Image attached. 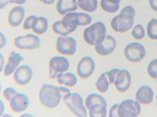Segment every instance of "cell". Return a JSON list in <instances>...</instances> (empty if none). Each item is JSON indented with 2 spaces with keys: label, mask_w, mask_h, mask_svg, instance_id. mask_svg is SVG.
Wrapping results in <instances>:
<instances>
[{
  "label": "cell",
  "mask_w": 157,
  "mask_h": 117,
  "mask_svg": "<svg viewBox=\"0 0 157 117\" xmlns=\"http://www.w3.org/2000/svg\"><path fill=\"white\" fill-rule=\"evenodd\" d=\"M146 34L151 40H157V19L153 18L147 25Z\"/></svg>",
  "instance_id": "obj_27"
},
{
  "label": "cell",
  "mask_w": 157,
  "mask_h": 117,
  "mask_svg": "<svg viewBox=\"0 0 157 117\" xmlns=\"http://www.w3.org/2000/svg\"><path fill=\"white\" fill-rule=\"evenodd\" d=\"M91 22H92V17L88 13H78V24H80V26H87V25L91 24Z\"/></svg>",
  "instance_id": "obj_30"
},
{
  "label": "cell",
  "mask_w": 157,
  "mask_h": 117,
  "mask_svg": "<svg viewBox=\"0 0 157 117\" xmlns=\"http://www.w3.org/2000/svg\"><path fill=\"white\" fill-rule=\"evenodd\" d=\"M4 111H6V104H4V101L0 98V117H2Z\"/></svg>",
  "instance_id": "obj_41"
},
{
  "label": "cell",
  "mask_w": 157,
  "mask_h": 117,
  "mask_svg": "<svg viewBox=\"0 0 157 117\" xmlns=\"http://www.w3.org/2000/svg\"><path fill=\"white\" fill-rule=\"evenodd\" d=\"M59 88H60V91H61V93H62V95H66V94H68L69 92H71V91L69 90V87H67V86L60 85Z\"/></svg>",
  "instance_id": "obj_39"
},
{
  "label": "cell",
  "mask_w": 157,
  "mask_h": 117,
  "mask_svg": "<svg viewBox=\"0 0 157 117\" xmlns=\"http://www.w3.org/2000/svg\"><path fill=\"white\" fill-rule=\"evenodd\" d=\"M97 105H103V106H107V100H105V97H103L102 95L98 93H91L89 95L86 97L85 100V106L86 109H89L91 107L93 106H97Z\"/></svg>",
  "instance_id": "obj_21"
},
{
  "label": "cell",
  "mask_w": 157,
  "mask_h": 117,
  "mask_svg": "<svg viewBox=\"0 0 157 117\" xmlns=\"http://www.w3.org/2000/svg\"><path fill=\"white\" fill-rule=\"evenodd\" d=\"M56 48L63 55H73L77 52V40L69 36H59L56 42Z\"/></svg>",
  "instance_id": "obj_8"
},
{
  "label": "cell",
  "mask_w": 157,
  "mask_h": 117,
  "mask_svg": "<svg viewBox=\"0 0 157 117\" xmlns=\"http://www.w3.org/2000/svg\"><path fill=\"white\" fill-rule=\"evenodd\" d=\"M147 71H148V74L151 78H157V58H154L152 60L148 65V68H147Z\"/></svg>",
  "instance_id": "obj_31"
},
{
  "label": "cell",
  "mask_w": 157,
  "mask_h": 117,
  "mask_svg": "<svg viewBox=\"0 0 157 117\" xmlns=\"http://www.w3.org/2000/svg\"><path fill=\"white\" fill-rule=\"evenodd\" d=\"M26 0H0V9H3L9 4H15V6H23Z\"/></svg>",
  "instance_id": "obj_33"
},
{
  "label": "cell",
  "mask_w": 157,
  "mask_h": 117,
  "mask_svg": "<svg viewBox=\"0 0 157 117\" xmlns=\"http://www.w3.org/2000/svg\"><path fill=\"white\" fill-rule=\"evenodd\" d=\"M57 82L60 85H64L67 87H75L78 84V77L75 74H73L72 72H63L57 77Z\"/></svg>",
  "instance_id": "obj_20"
},
{
  "label": "cell",
  "mask_w": 157,
  "mask_h": 117,
  "mask_svg": "<svg viewBox=\"0 0 157 117\" xmlns=\"http://www.w3.org/2000/svg\"><path fill=\"white\" fill-rule=\"evenodd\" d=\"M101 7L104 12L113 14L120 9V3L115 0H101Z\"/></svg>",
  "instance_id": "obj_25"
},
{
  "label": "cell",
  "mask_w": 157,
  "mask_h": 117,
  "mask_svg": "<svg viewBox=\"0 0 157 117\" xmlns=\"http://www.w3.org/2000/svg\"><path fill=\"white\" fill-rule=\"evenodd\" d=\"M107 34L106 25L101 21H98L93 24H90L88 27H86L83 32V38L85 42L90 46H94L98 40H100L103 36Z\"/></svg>",
  "instance_id": "obj_4"
},
{
  "label": "cell",
  "mask_w": 157,
  "mask_h": 117,
  "mask_svg": "<svg viewBox=\"0 0 157 117\" xmlns=\"http://www.w3.org/2000/svg\"><path fill=\"white\" fill-rule=\"evenodd\" d=\"M115 1H116V2H118V3H121V0H115Z\"/></svg>",
  "instance_id": "obj_46"
},
{
  "label": "cell",
  "mask_w": 157,
  "mask_h": 117,
  "mask_svg": "<svg viewBox=\"0 0 157 117\" xmlns=\"http://www.w3.org/2000/svg\"><path fill=\"white\" fill-rule=\"evenodd\" d=\"M26 116L33 117V116H34V115H33V114H29V113H24V112H22V113L20 114V117H26Z\"/></svg>",
  "instance_id": "obj_43"
},
{
  "label": "cell",
  "mask_w": 157,
  "mask_h": 117,
  "mask_svg": "<svg viewBox=\"0 0 157 117\" xmlns=\"http://www.w3.org/2000/svg\"><path fill=\"white\" fill-rule=\"evenodd\" d=\"M18 92V91L16 90L15 88L13 87H7L4 89L3 91H2V94H3V97L4 100H6V101H11V100L13 97H14L15 95H16V93Z\"/></svg>",
  "instance_id": "obj_34"
},
{
  "label": "cell",
  "mask_w": 157,
  "mask_h": 117,
  "mask_svg": "<svg viewBox=\"0 0 157 117\" xmlns=\"http://www.w3.org/2000/svg\"><path fill=\"white\" fill-rule=\"evenodd\" d=\"M39 1L44 4H46V6H52V4H54L57 0H39Z\"/></svg>",
  "instance_id": "obj_42"
},
{
  "label": "cell",
  "mask_w": 157,
  "mask_h": 117,
  "mask_svg": "<svg viewBox=\"0 0 157 117\" xmlns=\"http://www.w3.org/2000/svg\"><path fill=\"white\" fill-rule=\"evenodd\" d=\"M149 4L154 12H157V0H149Z\"/></svg>",
  "instance_id": "obj_40"
},
{
  "label": "cell",
  "mask_w": 157,
  "mask_h": 117,
  "mask_svg": "<svg viewBox=\"0 0 157 117\" xmlns=\"http://www.w3.org/2000/svg\"><path fill=\"white\" fill-rule=\"evenodd\" d=\"M131 83H132V76H131V73L129 72V70L120 69V72H118L114 82L116 90L121 93L127 92L129 88L131 87Z\"/></svg>",
  "instance_id": "obj_15"
},
{
  "label": "cell",
  "mask_w": 157,
  "mask_h": 117,
  "mask_svg": "<svg viewBox=\"0 0 157 117\" xmlns=\"http://www.w3.org/2000/svg\"><path fill=\"white\" fill-rule=\"evenodd\" d=\"M6 43H7V40H6V35L2 32H0V50L6 46Z\"/></svg>",
  "instance_id": "obj_37"
},
{
  "label": "cell",
  "mask_w": 157,
  "mask_h": 117,
  "mask_svg": "<svg viewBox=\"0 0 157 117\" xmlns=\"http://www.w3.org/2000/svg\"><path fill=\"white\" fill-rule=\"evenodd\" d=\"M88 115L90 117H106L107 116V106L97 105L88 109Z\"/></svg>",
  "instance_id": "obj_26"
},
{
  "label": "cell",
  "mask_w": 157,
  "mask_h": 117,
  "mask_svg": "<svg viewBox=\"0 0 157 117\" xmlns=\"http://www.w3.org/2000/svg\"><path fill=\"white\" fill-rule=\"evenodd\" d=\"M62 100L65 106L73 115L78 117H86L88 115V111L86 109L85 101L82 95L78 92H69L66 95H63Z\"/></svg>",
  "instance_id": "obj_3"
},
{
  "label": "cell",
  "mask_w": 157,
  "mask_h": 117,
  "mask_svg": "<svg viewBox=\"0 0 157 117\" xmlns=\"http://www.w3.org/2000/svg\"><path fill=\"white\" fill-rule=\"evenodd\" d=\"M95 70V62L91 57H83L78 61L77 66V72L78 75L83 80L89 78L91 75L93 74Z\"/></svg>",
  "instance_id": "obj_11"
},
{
  "label": "cell",
  "mask_w": 157,
  "mask_h": 117,
  "mask_svg": "<svg viewBox=\"0 0 157 117\" xmlns=\"http://www.w3.org/2000/svg\"><path fill=\"white\" fill-rule=\"evenodd\" d=\"M98 0H78V6L83 12L93 13L98 9Z\"/></svg>",
  "instance_id": "obj_23"
},
{
  "label": "cell",
  "mask_w": 157,
  "mask_h": 117,
  "mask_svg": "<svg viewBox=\"0 0 157 117\" xmlns=\"http://www.w3.org/2000/svg\"><path fill=\"white\" fill-rule=\"evenodd\" d=\"M78 9V0H57V12L62 16L75 12Z\"/></svg>",
  "instance_id": "obj_18"
},
{
  "label": "cell",
  "mask_w": 157,
  "mask_h": 117,
  "mask_svg": "<svg viewBox=\"0 0 157 117\" xmlns=\"http://www.w3.org/2000/svg\"><path fill=\"white\" fill-rule=\"evenodd\" d=\"M70 67V63L65 55H56L49 60L48 75L52 80H57L61 73L66 72Z\"/></svg>",
  "instance_id": "obj_5"
},
{
  "label": "cell",
  "mask_w": 157,
  "mask_h": 117,
  "mask_svg": "<svg viewBox=\"0 0 157 117\" xmlns=\"http://www.w3.org/2000/svg\"><path fill=\"white\" fill-rule=\"evenodd\" d=\"M135 9L131 6H127L121 11L117 16L111 19V27L115 32H127L132 29L135 19Z\"/></svg>",
  "instance_id": "obj_2"
},
{
  "label": "cell",
  "mask_w": 157,
  "mask_h": 117,
  "mask_svg": "<svg viewBox=\"0 0 157 117\" xmlns=\"http://www.w3.org/2000/svg\"><path fill=\"white\" fill-rule=\"evenodd\" d=\"M29 106V97L25 93L17 92L16 95L10 101V108L16 114H21L25 112Z\"/></svg>",
  "instance_id": "obj_13"
},
{
  "label": "cell",
  "mask_w": 157,
  "mask_h": 117,
  "mask_svg": "<svg viewBox=\"0 0 157 117\" xmlns=\"http://www.w3.org/2000/svg\"><path fill=\"white\" fill-rule=\"evenodd\" d=\"M125 58L130 63H138L145 58L147 52L146 48L143 44L138 42H131L126 45L124 50Z\"/></svg>",
  "instance_id": "obj_7"
},
{
  "label": "cell",
  "mask_w": 157,
  "mask_h": 117,
  "mask_svg": "<svg viewBox=\"0 0 157 117\" xmlns=\"http://www.w3.org/2000/svg\"><path fill=\"white\" fill-rule=\"evenodd\" d=\"M109 86H110V82L108 80V76H107V73L106 72H103L102 74L100 75V77L97 80V83H95V88L98 92L101 93H105L108 91L109 89Z\"/></svg>",
  "instance_id": "obj_24"
},
{
  "label": "cell",
  "mask_w": 157,
  "mask_h": 117,
  "mask_svg": "<svg viewBox=\"0 0 157 117\" xmlns=\"http://www.w3.org/2000/svg\"><path fill=\"white\" fill-rule=\"evenodd\" d=\"M62 93L60 88L52 84L43 83L40 88L38 98L40 104L46 109H56L62 100Z\"/></svg>",
  "instance_id": "obj_1"
},
{
  "label": "cell",
  "mask_w": 157,
  "mask_h": 117,
  "mask_svg": "<svg viewBox=\"0 0 157 117\" xmlns=\"http://www.w3.org/2000/svg\"><path fill=\"white\" fill-rule=\"evenodd\" d=\"M156 106H157V95H156Z\"/></svg>",
  "instance_id": "obj_47"
},
{
  "label": "cell",
  "mask_w": 157,
  "mask_h": 117,
  "mask_svg": "<svg viewBox=\"0 0 157 117\" xmlns=\"http://www.w3.org/2000/svg\"><path fill=\"white\" fill-rule=\"evenodd\" d=\"M131 35L135 40H143L146 36V29L141 24H136L133 26Z\"/></svg>",
  "instance_id": "obj_28"
},
{
  "label": "cell",
  "mask_w": 157,
  "mask_h": 117,
  "mask_svg": "<svg viewBox=\"0 0 157 117\" xmlns=\"http://www.w3.org/2000/svg\"><path fill=\"white\" fill-rule=\"evenodd\" d=\"M24 61L23 55H21L19 51L13 50L10 52L9 58H7V62L6 63L3 69V74L6 76L13 75V73L15 72V70L22 64V62Z\"/></svg>",
  "instance_id": "obj_14"
},
{
  "label": "cell",
  "mask_w": 157,
  "mask_h": 117,
  "mask_svg": "<svg viewBox=\"0 0 157 117\" xmlns=\"http://www.w3.org/2000/svg\"><path fill=\"white\" fill-rule=\"evenodd\" d=\"M2 92V85H1V83H0V93Z\"/></svg>",
  "instance_id": "obj_45"
},
{
  "label": "cell",
  "mask_w": 157,
  "mask_h": 117,
  "mask_svg": "<svg viewBox=\"0 0 157 117\" xmlns=\"http://www.w3.org/2000/svg\"><path fill=\"white\" fill-rule=\"evenodd\" d=\"M47 28H48V20L45 17H37L36 22H35L34 26H33L32 30L34 32V34L38 36H41L46 32Z\"/></svg>",
  "instance_id": "obj_22"
},
{
  "label": "cell",
  "mask_w": 157,
  "mask_h": 117,
  "mask_svg": "<svg viewBox=\"0 0 157 117\" xmlns=\"http://www.w3.org/2000/svg\"><path fill=\"white\" fill-rule=\"evenodd\" d=\"M52 30H54L55 34L58 35V36H68L69 35V32L65 28L62 20H60V21H56L55 23L52 24Z\"/></svg>",
  "instance_id": "obj_29"
},
{
  "label": "cell",
  "mask_w": 157,
  "mask_h": 117,
  "mask_svg": "<svg viewBox=\"0 0 157 117\" xmlns=\"http://www.w3.org/2000/svg\"><path fill=\"white\" fill-rule=\"evenodd\" d=\"M62 22L64 24L65 28H66L69 34H72L73 32H75L77 28L80 26L78 24V13L77 12H71L68 14L64 15L62 19Z\"/></svg>",
  "instance_id": "obj_19"
},
{
  "label": "cell",
  "mask_w": 157,
  "mask_h": 117,
  "mask_svg": "<svg viewBox=\"0 0 157 117\" xmlns=\"http://www.w3.org/2000/svg\"><path fill=\"white\" fill-rule=\"evenodd\" d=\"M13 115L12 114H9V113H3V115H2V117H12Z\"/></svg>",
  "instance_id": "obj_44"
},
{
  "label": "cell",
  "mask_w": 157,
  "mask_h": 117,
  "mask_svg": "<svg viewBox=\"0 0 157 117\" xmlns=\"http://www.w3.org/2000/svg\"><path fill=\"white\" fill-rule=\"evenodd\" d=\"M118 107H120V104H114L112 105V107L110 108L109 110V113H108V116L109 117H118Z\"/></svg>",
  "instance_id": "obj_36"
},
{
  "label": "cell",
  "mask_w": 157,
  "mask_h": 117,
  "mask_svg": "<svg viewBox=\"0 0 157 117\" xmlns=\"http://www.w3.org/2000/svg\"><path fill=\"white\" fill-rule=\"evenodd\" d=\"M135 100L140 105H150L154 100V91L150 86H140L135 94Z\"/></svg>",
  "instance_id": "obj_17"
},
{
  "label": "cell",
  "mask_w": 157,
  "mask_h": 117,
  "mask_svg": "<svg viewBox=\"0 0 157 117\" xmlns=\"http://www.w3.org/2000/svg\"><path fill=\"white\" fill-rule=\"evenodd\" d=\"M14 45L19 50H35L41 46V39L36 34L17 36L14 39Z\"/></svg>",
  "instance_id": "obj_6"
},
{
  "label": "cell",
  "mask_w": 157,
  "mask_h": 117,
  "mask_svg": "<svg viewBox=\"0 0 157 117\" xmlns=\"http://www.w3.org/2000/svg\"><path fill=\"white\" fill-rule=\"evenodd\" d=\"M25 19V9L23 6H15L7 15V23L12 27H18L22 25Z\"/></svg>",
  "instance_id": "obj_16"
},
{
  "label": "cell",
  "mask_w": 157,
  "mask_h": 117,
  "mask_svg": "<svg viewBox=\"0 0 157 117\" xmlns=\"http://www.w3.org/2000/svg\"><path fill=\"white\" fill-rule=\"evenodd\" d=\"M4 66H6V58H4V55L0 52V73H3Z\"/></svg>",
  "instance_id": "obj_38"
},
{
  "label": "cell",
  "mask_w": 157,
  "mask_h": 117,
  "mask_svg": "<svg viewBox=\"0 0 157 117\" xmlns=\"http://www.w3.org/2000/svg\"><path fill=\"white\" fill-rule=\"evenodd\" d=\"M134 1H138V0H134Z\"/></svg>",
  "instance_id": "obj_48"
},
{
  "label": "cell",
  "mask_w": 157,
  "mask_h": 117,
  "mask_svg": "<svg viewBox=\"0 0 157 117\" xmlns=\"http://www.w3.org/2000/svg\"><path fill=\"white\" fill-rule=\"evenodd\" d=\"M118 72H120V69H118V68H113V69H111L106 72L107 73L108 80H109V82H110V84H114Z\"/></svg>",
  "instance_id": "obj_35"
},
{
  "label": "cell",
  "mask_w": 157,
  "mask_h": 117,
  "mask_svg": "<svg viewBox=\"0 0 157 117\" xmlns=\"http://www.w3.org/2000/svg\"><path fill=\"white\" fill-rule=\"evenodd\" d=\"M115 48H116L115 38L107 34L103 36L100 40H98V42L94 45V49L97 53L100 55H103V57L110 55L111 53H113Z\"/></svg>",
  "instance_id": "obj_9"
},
{
  "label": "cell",
  "mask_w": 157,
  "mask_h": 117,
  "mask_svg": "<svg viewBox=\"0 0 157 117\" xmlns=\"http://www.w3.org/2000/svg\"><path fill=\"white\" fill-rule=\"evenodd\" d=\"M36 15H30L29 17H25L23 23H22V27H23L24 30H29L33 28V26H34L35 22H36V19H37Z\"/></svg>",
  "instance_id": "obj_32"
},
{
  "label": "cell",
  "mask_w": 157,
  "mask_h": 117,
  "mask_svg": "<svg viewBox=\"0 0 157 117\" xmlns=\"http://www.w3.org/2000/svg\"><path fill=\"white\" fill-rule=\"evenodd\" d=\"M156 82H157V78H156Z\"/></svg>",
  "instance_id": "obj_49"
},
{
  "label": "cell",
  "mask_w": 157,
  "mask_h": 117,
  "mask_svg": "<svg viewBox=\"0 0 157 117\" xmlns=\"http://www.w3.org/2000/svg\"><path fill=\"white\" fill-rule=\"evenodd\" d=\"M33 74H34V71L29 65L21 64L13 73V78L15 83L18 84L19 86H26L32 81Z\"/></svg>",
  "instance_id": "obj_12"
},
{
  "label": "cell",
  "mask_w": 157,
  "mask_h": 117,
  "mask_svg": "<svg viewBox=\"0 0 157 117\" xmlns=\"http://www.w3.org/2000/svg\"><path fill=\"white\" fill-rule=\"evenodd\" d=\"M141 112L140 104L130 98L123 100L118 107V117H137Z\"/></svg>",
  "instance_id": "obj_10"
}]
</instances>
